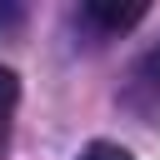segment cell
Segmentation results:
<instances>
[{
  "instance_id": "cell-3",
  "label": "cell",
  "mask_w": 160,
  "mask_h": 160,
  "mask_svg": "<svg viewBox=\"0 0 160 160\" xmlns=\"http://www.w3.org/2000/svg\"><path fill=\"white\" fill-rule=\"evenodd\" d=\"M145 70H150V80H155V85H160V45H155V50H150V60H145Z\"/></svg>"
},
{
  "instance_id": "cell-2",
  "label": "cell",
  "mask_w": 160,
  "mask_h": 160,
  "mask_svg": "<svg viewBox=\"0 0 160 160\" xmlns=\"http://www.w3.org/2000/svg\"><path fill=\"white\" fill-rule=\"evenodd\" d=\"M80 160H135L125 145H110V140H95V145H85L80 150Z\"/></svg>"
},
{
  "instance_id": "cell-4",
  "label": "cell",
  "mask_w": 160,
  "mask_h": 160,
  "mask_svg": "<svg viewBox=\"0 0 160 160\" xmlns=\"http://www.w3.org/2000/svg\"><path fill=\"white\" fill-rule=\"evenodd\" d=\"M5 115H10V110H0V140H5Z\"/></svg>"
},
{
  "instance_id": "cell-1",
  "label": "cell",
  "mask_w": 160,
  "mask_h": 160,
  "mask_svg": "<svg viewBox=\"0 0 160 160\" xmlns=\"http://www.w3.org/2000/svg\"><path fill=\"white\" fill-rule=\"evenodd\" d=\"M80 15H85V20H95V25H105V30H130V25H140V20H145V5H140V0H135V5L85 0V5H80Z\"/></svg>"
}]
</instances>
